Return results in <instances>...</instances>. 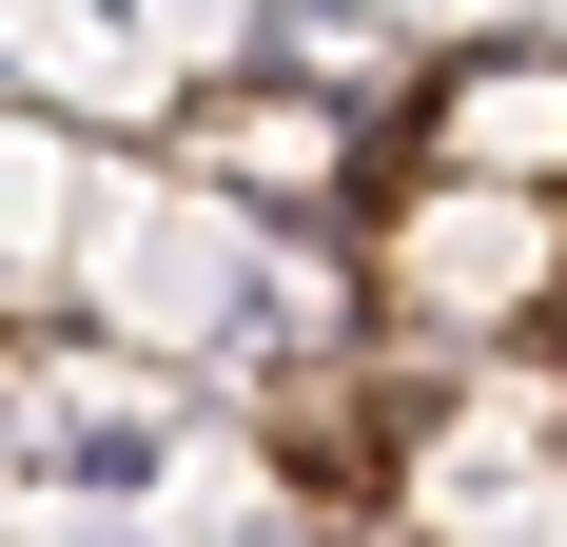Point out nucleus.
Listing matches in <instances>:
<instances>
[{"mask_svg":"<svg viewBox=\"0 0 567 547\" xmlns=\"http://www.w3.org/2000/svg\"><path fill=\"white\" fill-rule=\"evenodd\" d=\"M352 274H372V313L392 332H567V196L548 176H470V157H411L352 196Z\"/></svg>","mask_w":567,"mask_h":547,"instance_id":"2","label":"nucleus"},{"mask_svg":"<svg viewBox=\"0 0 567 547\" xmlns=\"http://www.w3.org/2000/svg\"><path fill=\"white\" fill-rule=\"evenodd\" d=\"M411 157H470V176H548L567 196V20H470L411 99Z\"/></svg>","mask_w":567,"mask_h":547,"instance_id":"4","label":"nucleus"},{"mask_svg":"<svg viewBox=\"0 0 567 547\" xmlns=\"http://www.w3.org/2000/svg\"><path fill=\"white\" fill-rule=\"evenodd\" d=\"M99 117H59V99H20L0 79V293H59L79 274V216H99Z\"/></svg>","mask_w":567,"mask_h":547,"instance_id":"5","label":"nucleus"},{"mask_svg":"<svg viewBox=\"0 0 567 547\" xmlns=\"http://www.w3.org/2000/svg\"><path fill=\"white\" fill-rule=\"evenodd\" d=\"M157 157H196L216 196H255V216H352L372 176H392V117L372 99H333L313 59H216V79H176V117H157Z\"/></svg>","mask_w":567,"mask_h":547,"instance_id":"3","label":"nucleus"},{"mask_svg":"<svg viewBox=\"0 0 567 547\" xmlns=\"http://www.w3.org/2000/svg\"><path fill=\"white\" fill-rule=\"evenodd\" d=\"M255 293H275V216L216 196L196 157H157V137H117V157H99V216H79V274H59V313L137 332V352H176V372H235V352H255Z\"/></svg>","mask_w":567,"mask_h":547,"instance_id":"1","label":"nucleus"}]
</instances>
